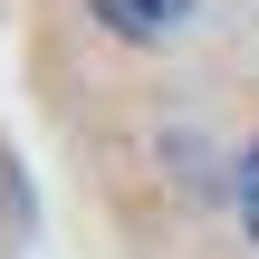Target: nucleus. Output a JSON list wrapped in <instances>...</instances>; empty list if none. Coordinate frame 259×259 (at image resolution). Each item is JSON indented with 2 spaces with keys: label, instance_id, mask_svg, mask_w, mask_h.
I'll return each instance as SVG.
<instances>
[{
  "label": "nucleus",
  "instance_id": "1",
  "mask_svg": "<svg viewBox=\"0 0 259 259\" xmlns=\"http://www.w3.org/2000/svg\"><path fill=\"white\" fill-rule=\"evenodd\" d=\"M87 10H96V19H106L115 38H163V29H173V19H183L192 0H87Z\"/></svg>",
  "mask_w": 259,
  "mask_h": 259
},
{
  "label": "nucleus",
  "instance_id": "2",
  "mask_svg": "<svg viewBox=\"0 0 259 259\" xmlns=\"http://www.w3.org/2000/svg\"><path fill=\"white\" fill-rule=\"evenodd\" d=\"M240 221H250V240H259V144H250V163H240Z\"/></svg>",
  "mask_w": 259,
  "mask_h": 259
}]
</instances>
